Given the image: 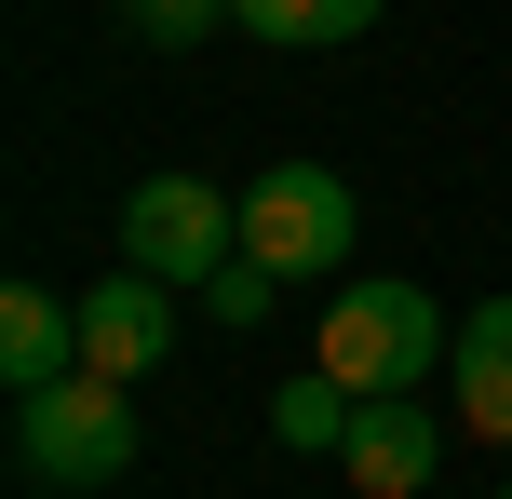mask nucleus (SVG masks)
I'll list each match as a JSON object with an SVG mask.
<instances>
[{
  "label": "nucleus",
  "instance_id": "2",
  "mask_svg": "<svg viewBox=\"0 0 512 499\" xmlns=\"http://www.w3.org/2000/svg\"><path fill=\"white\" fill-rule=\"evenodd\" d=\"M135 405H122V378H54V392H27L14 405V459L41 486H122L135 473Z\"/></svg>",
  "mask_w": 512,
  "mask_h": 499
},
{
  "label": "nucleus",
  "instance_id": "13",
  "mask_svg": "<svg viewBox=\"0 0 512 499\" xmlns=\"http://www.w3.org/2000/svg\"><path fill=\"white\" fill-rule=\"evenodd\" d=\"M499 499H512V486H499Z\"/></svg>",
  "mask_w": 512,
  "mask_h": 499
},
{
  "label": "nucleus",
  "instance_id": "9",
  "mask_svg": "<svg viewBox=\"0 0 512 499\" xmlns=\"http://www.w3.org/2000/svg\"><path fill=\"white\" fill-rule=\"evenodd\" d=\"M230 27L270 41V54H337V41L378 27V0H230Z\"/></svg>",
  "mask_w": 512,
  "mask_h": 499
},
{
  "label": "nucleus",
  "instance_id": "7",
  "mask_svg": "<svg viewBox=\"0 0 512 499\" xmlns=\"http://www.w3.org/2000/svg\"><path fill=\"white\" fill-rule=\"evenodd\" d=\"M0 378H14V405L54 392V378H81V311L54 284H14V297H0Z\"/></svg>",
  "mask_w": 512,
  "mask_h": 499
},
{
  "label": "nucleus",
  "instance_id": "8",
  "mask_svg": "<svg viewBox=\"0 0 512 499\" xmlns=\"http://www.w3.org/2000/svg\"><path fill=\"white\" fill-rule=\"evenodd\" d=\"M445 378H459V419L512 446V297L459 311V351H445Z\"/></svg>",
  "mask_w": 512,
  "mask_h": 499
},
{
  "label": "nucleus",
  "instance_id": "5",
  "mask_svg": "<svg viewBox=\"0 0 512 499\" xmlns=\"http://www.w3.org/2000/svg\"><path fill=\"white\" fill-rule=\"evenodd\" d=\"M176 324H189V297L176 284H149V270H108L95 297H81V378H149L162 351H176Z\"/></svg>",
  "mask_w": 512,
  "mask_h": 499
},
{
  "label": "nucleus",
  "instance_id": "12",
  "mask_svg": "<svg viewBox=\"0 0 512 499\" xmlns=\"http://www.w3.org/2000/svg\"><path fill=\"white\" fill-rule=\"evenodd\" d=\"M203 311H216V324H270V311H283V270H256V257H230V270H216V284H203Z\"/></svg>",
  "mask_w": 512,
  "mask_h": 499
},
{
  "label": "nucleus",
  "instance_id": "6",
  "mask_svg": "<svg viewBox=\"0 0 512 499\" xmlns=\"http://www.w3.org/2000/svg\"><path fill=\"white\" fill-rule=\"evenodd\" d=\"M337 473H351L364 499H418V486L445 473V432L418 419V392H378V405L351 419V446H337Z\"/></svg>",
  "mask_w": 512,
  "mask_h": 499
},
{
  "label": "nucleus",
  "instance_id": "3",
  "mask_svg": "<svg viewBox=\"0 0 512 499\" xmlns=\"http://www.w3.org/2000/svg\"><path fill=\"white\" fill-rule=\"evenodd\" d=\"M351 176H324V162H270V176L243 189V257L283 270V284H324V270H351Z\"/></svg>",
  "mask_w": 512,
  "mask_h": 499
},
{
  "label": "nucleus",
  "instance_id": "10",
  "mask_svg": "<svg viewBox=\"0 0 512 499\" xmlns=\"http://www.w3.org/2000/svg\"><path fill=\"white\" fill-rule=\"evenodd\" d=\"M351 419H364V405L337 392L324 365H310V378H283V392H270V432H283L297 459H337V446H351Z\"/></svg>",
  "mask_w": 512,
  "mask_h": 499
},
{
  "label": "nucleus",
  "instance_id": "4",
  "mask_svg": "<svg viewBox=\"0 0 512 499\" xmlns=\"http://www.w3.org/2000/svg\"><path fill=\"white\" fill-rule=\"evenodd\" d=\"M230 257H243V203H230V189H203V176H149V189L122 203V270H149V284L203 297Z\"/></svg>",
  "mask_w": 512,
  "mask_h": 499
},
{
  "label": "nucleus",
  "instance_id": "1",
  "mask_svg": "<svg viewBox=\"0 0 512 499\" xmlns=\"http://www.w3.org/2000/svg\"><path fill=\"white\" fill-rule=\"evenodd\" d=\"M445 351H459V324H445L418 284H337V311H324V338H310V365H324L351 405H378V392H418Z\"/></svg>",
  "mask_w": 512,
  "mask_h": 499
},
{
  "label": "nucleus",
  "instance_id": "11",
  "mask_svg": "<svg viewBox=\"0 0 512 499\" xmlns=\"http://www.w3.org/2000/svg\"><path fill=\"white\" fill-rule=\"evenodd\" d=\"M122 27H135L149 54H189L203 27H230V0H122Z\"/></svg>",
  "mask_w": 512,
  "mask_h": 499
}]
</instances>
